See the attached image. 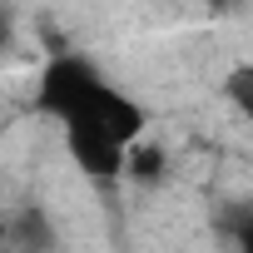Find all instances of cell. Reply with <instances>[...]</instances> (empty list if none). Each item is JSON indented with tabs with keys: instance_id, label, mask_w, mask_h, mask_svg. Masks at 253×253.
Returning <instances> with one entry per match:
<instances>
[{
	"instance_id": "1",
	"label": "cell",
	"mask_w": 253,
	"mask_h": 253,
	"mask_svg": "<svg viewBox=\"0 0 253 253\" xmlns=\"http://www.w3.org/2000/svg\"><path fill=\"white\" fill-rule=\"evenodd\" d=\"M65 124V144L75 154V164L89 179H114L124 169V149H129L144 129V114L134 109L129 94H119L109 80H89L84 94L60 114Z\"/></svg>"
},
{
	"instance_id": "2",
	"label": "cell",
	"mask_w": 253,
	"mask_h": 253,
	"mask_svg": "<svg viewBox=\"0 0 253 253\" xmlns=\"http://www.w3.org/2000/svg\"><path fill=\"white\" fill-rule=\"evenodd\" d=\"M0 238H5L10 253H55V228L40 209H20L5 228H0Z\"/></svg>"
},
{
	"instance_id": "3",
	"label": "cell",
	"mask_w": 253,
	"mask_h": 253,
	"mask_svg": "<svg viewBox=\"0 0 253 253\" xmlns=\"http://www.w3.org/2000/svg\"><path fill=\"white\" fill-rule=\"evenodd\" d=\"M124 169H129L134 179H144V184H154L159 169H164V154L154 144H129V149H124Z\"/></svg>"
},
{
	"instance_id": "4",
	"label": "cell",
	"mask_w": 253,
	"mask_h": 253,
	"mask_svg": "<svg viewBox=\"0 0 253 253\" xmlns=\"http://www.w3.org/2000/svg\"><path fill=\"white\" fill-rule=\"evenodd\" d=\"M228 94H233V104H238V109H253V70H248V65H238V70H233Z\"/></svg>"
},
{
	"instance_id": "5",
	"label": "cell",
	"mask_w": 253,
	"mask_h": 253,
	"mask_svg": "<svg viewBox=\"0 0 253 253\" xmlns=\"http://www.w3.org/2000/svg\"><path fill=\"white\" fill-rule=\"evenodd\" d=\"M5 45H10V10L0 5V55H5Z\"/></svg>"
},
{
	"instance_id": "6",
	"label": "cell",
	"mask_w": 253,
	"mask_h": 253,
	"mask_svg": "<svg viewBox=\"0 0 253 253\" xmlns=\"http://www.w3.org/2000/svg\"><path fill=\"white\" fill-rule=\"evenodd\" d=\"M0 228H5V223H0Z\"/></svg>"
}]
</instances>
